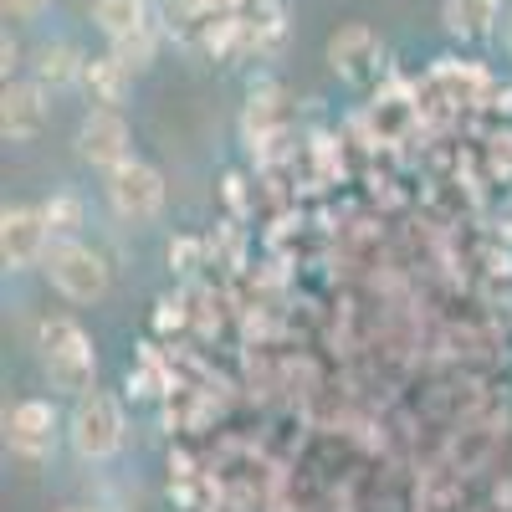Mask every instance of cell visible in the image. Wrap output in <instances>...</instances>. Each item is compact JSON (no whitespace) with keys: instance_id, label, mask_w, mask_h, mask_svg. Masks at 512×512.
Here are the masks:
<instances>
[{"instance_id":"d6986e66","label":"cell","mask_w":512,"mask_h":512,"mask_svg":"<svg viewBox=\"0 0 512 512\" xmlns=\"http://www.w3.org/2000/svg\"><path fill=\"white\" fill-rule=\"evenodd\" d=\"M62 512H93V507H62Z\"/></svg>"},{"instance_id":"ac0fdd59","label":"cell","mask_w":512,"mask_h":512,"mask_svg":"<svg viewBox=\"0 0 512 512\" xmlns=\"http://www.w3.org/2000/svg\"><path fill=\"white\" fill-rule=\"evenodd\" d=\"M16 62H21V47H16V41L6 36V41H0V67H6V82H11V72H16Z\"/></svg>"},{"instance_id":"5b68a950","label":"cell","mask_w":512,"mask_h":512,"mask_svg":"<svg viewBox=\"0 0 512 512\" xmlns=\"http://www.w3.org/2000/svg\"><path fill=\"white\" fill-rule=\"evenodd\" d=\"M52 221L41 205H6L0 216V256H6L11 272H26V267H41L52 251Z\"/></svg>"},{"instance_id":"277c9868","label":"cell","mask_w":512,"mask_h":512,"mask_svg":"<svg viewBox=\"0 0 512 512\" xmlns=\"http://www.w3.org/2000/svg\"><path fill=\"white\" fill-rule=\"evenodd\" d=\"M103 190H108V205L118 210L123 221H134V226L154 221L164 210V175L154 164H144V159H123L118 169H108Z\"/></svg>"},{"instance_id":"7c38bea8","label":"cell","mask_w":512,"mask_h":512,"mask_svg":"<svg viewBox=\"0 0 512 512\" xmlns=\"http://www.w3.org/2000/svg\"><path fill=\"white\" fill-rule=\"evenodd\" d=\"M497 11H502V0H446V6H441L446 31H451L456 41H482V36L492 31Z\"/></svg>"},{"instance_id":"3957f363","label":"cell","mask_w":512,"mask_h":512,"mask_svg":"<svg viewBox=\"0 0 512 512\" xmlns=\"http://www.w3.org/2000/svg\"><path fill=\"white\" fill-rule=\"evenodd\" d=\"M41 272L52 277V287L67 297V303H98V297L108 292V262L93 246H82L77 236H57L47 262H41Z\"/></svg>"},{"instance_id":"8992f818","label":"cell","mask_w":512,"mask_h":512,"mask_svg":"<svg viewBox=\"0 0 512 512\" xmlns=\"http://www.w3.org/2000/svg\"><path fill=\"white\" fill-rule=\"evenodd\" d=\"M77 159L93 164V169H118L123 159H134V134L118 108H93L88 118L77 123Z\"/></svg>"},{"instance_id":"52a82bcc","label":"cell","mask_w":512,"mask_h":512,"mask_svg":"<svg viewBox=\"0 0 512 512\" xmlns=\"http://www.w3.org/2000/svg\"><path fill=\"white\" fill-rule=\"evenodd\" d=\"M41 128H47V88L36 77L6 82V93H0V134H6V144H31Z\"/></svg>"},{"instance_id":"9a60e30c","label":"cell","mask_w":512,"mask_h":512,"mask_svg":"<svg viewBox=\"0 0 512 512\" xmlns=\"http://www.w3.org/2000/svg\"><path fill=\"white\" fill-rule=\"evenodd\" d=\"M41 210H47V221H52V236H77L82 231V221H88V205H82L77 195H52L47 205H41Z\"/></svg>"},{"instance_id":"8fae6325","label":"cell","mask_w":512,"mask_h":512,"mask_svg":"<svg viewBox=\"0 0 512 512\" xmlns=\"http://www.w3.org/2000/svg\"><path fill=\"white\" fill-rule=\"evenodd\" d=\"M82 67H88V57H82L72 41H47V47H36L31 77L41 88H72V82H82Z\"/></svg>"},{"instance_id":"7a4b0ae2","label":"cell","mask_w":512,"mask_h":512,"mask_svg":"<svg viewBox=\"0 0 512 512\" xmlns=\"http://www.w3.org/2000/svg\"><path fill=\"white\" fill-rule=\"evenodd\" d=\"M123 431H128V425H123V405L113 395H103V390L77 395V405L67 415V441H72V451L82 461H93V466L113 461L123 451Z\"/></svg>"},{"instance_id":"ffe728a7","label":"cell","mask_w":512,"mask_h":512,"mask_svg":"<svg viewBox=\"0 0 512 512\" xmlns=\"http://www.w3.org/2000/svg\"><path fill=\"white\" fill-rule=\"evenodd\" d=\"M507 52H512V26H507Z\"/></svg>"},{"instance_id":"2e32d148","label":"cell","mask_w":512,"mask_h":512,"mask_svg":"<svg viewBox=\"0 0 512 512\" xmlns=\"http://www.w3.org/2000/svg\"><path fill=\"white\" fill-rule=\"evenodd\" d=\"M47 6H52V0H0V11H6V21H36Z\"/></svg>"},{"instance_id":"30bf717a","label":"cell","mask_w":512,"mask_h":512,"mask_svg":"<svg viewBox=\"0 0 512 512\" xmlns=\"http://www.w3.org/2000/svg\"><path fill=\"white\" fill-rule=\"evenodd\" d=\"M82 93H88L93 108H118L128 93H134V67H128L123 57H113V52L88 57V67H82Z\"/></svg>"},{"instance_id":"5bb4252c","label":"cell","mask_w":512,"mask_h":512,"mask_svg":"<svg viewBox=\"0 0 512 512\" xmlns=\"http://www.w3.org/2000/svg\"><path fill=\"white\" fill-rule=\"evenodd\" d=\"M159 36H164V26H159V21H149V26H139V31L118 36L108 52H113V57H123V62L134 67V72H144V67L159 57Z\"/></svg>"},{"instance_id":"4fadbf2b","label":"cell","mask_w":512,"mask_h":512,"mask_svg":"<svg viewBox=\"0 0 512 512\" xmlns=\"http://www.w3.org/2000/svg\"><path fill=\"white\" fill-rule=\"evenodd\" d=\"M149 21H154L149 0H93V26H98L108 41L139 31V26H149Z\"/></svg>"},{"instance_id":"e0dca14e","label":"cell","mask_w":512,"mask_h":512,"mask_svg":"<svg viewBox=\"0 0 512 512\" xmlns=\"http://www.w3.org/2000/svg\"><path fill=\"white\" fill-rule=\"evenodd\" d=\"M195 6H200L205 16H241L251 0H195Z\"/></svg>"},{"instance_id":"ba28073f","label":"cell","mask_w":512,"mask_h":512,"mask_svg":"<svg viewBox=\"0 0 512 512\" xmlns=\"http://www.w3.org/2000/svg\"><path fill=\"white\" fill-rule=\"evenodd\" d=\"M6 446L21 456V461H41L57 451V410L47 400H21L11 415H6Z\"/></svg>"},{"instance_id":"9c48e42d","label":"cell","mask_w":512,"mask_h":512,"mask_svg":"<svg viewBox=\"0 0 512 512\" xmlns=\"http://www.w3.org/2000/svg\"><path fill=\"white\" fill-rule=\"evenodd\" d=\"M379 57H384V47H379V36L364 21H349V26H338L328 36V67L344 82H369Z\"/></svg>"},{"instance_id":"6da1fadb","label":"cell","mask_w":512,"mask_h":512,"mask_svg":"<svg viewBox=\"0 0 512 512\" xmlns=\"http://www.w3.org/2000/svg\"><path fill=\"white\" fill-rule=\"evenodd\" d=\"M36 359L41 374L52 379L57 395H88L98 390V354H93V338L82 333L72 318H47L36 333Z\"/></svg>"}]
</instances>
